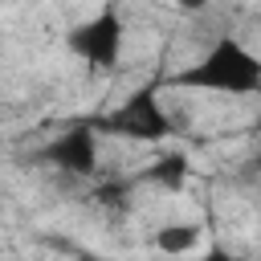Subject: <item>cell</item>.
Segmentation results:
<instances>
[{"label":"cell","instance_id":"cell-6","mask_svg":"<svg viewBox=\"0 0 261 261\" xmlns=\"http://www.w3.org/2000/svg\"><path fill=\"white\" fill-rule=\"evenodd\" d=\"M196 245H200V224H188V220L163 224V228L155 232V249H163V253H171V257L196 253Z\"/></svg>","mask_w":261,"mask_h":261},{"label":"cell","instance_id":"cell-7","mask_svg":"<svg viewBox=\"0 0 261 261\" xmlns=\"http://www.w3.org/2000/svg\"><path fill=\"white\" fill-rule=\"evenodd\" d=\"M196 261H237V257H232V253H228L224 245H208V249H204V253H200Z\"/></svg>","mask_w":261,"mask_h":261},{"label":"cell","instance_id":"cell-4","mask_svg":"<svg viewBox=\"0 0 261 261\" xmlns=\"http://www.w3.org/2000/svg\"><path fill=\"white\" fill-rule=\"evenodd\" d=\"M98 126H94V118L90 122H73V126H65V130H57L41 151H37V159L41 163H49V167H57V171H65V175H82V179H90L94 171H98Z\"/></svg>","mask_w":261,"mask_h":261},{"label":"cell","instance_id":"cell-5","mask_svg":"<svg viewBox=\"0 0 261 261\" xmlns=\"http://www.w3.org/2000/svg\"><path fill=\"white\" fill-rule=\"evenodd\" d=\"M188 155L184 151H163L159 159H151L135 179L139 184H155V188H167V192H179L184 188V179H188Z\"/></svg>","mask_w":261,"mask_h":261},{"label":"cell","instance_id":"cell-3","mask_svg":"<svg viewBox=\"0 0 261 261\" xmlns=\"http://www.w3.org/2000/svg\"><path fill=\"white\" fill-rule=\"evenodd\" d=\"M122 37H126V24H122L118 8L106 4L102 12H94L90 20H82V24L69 29L65 49L73 57H82L86 65H94V69H114V61L122 53Z\"/></svg>","mask_w":261,"mask_h":261},{"label":"cell","instance_id":"cell-9","mask_svg":"<svg viewBox=\"0 0 261 261\" xmlns=\"http://www.w3.org/2000/svg\"><path fill=\"white\" fill-rule=\"evenodd\" d=\"M257 130H261V118H257Z\"/></svg>","mask_w":261,"mask_h":261},{"label":"cell","instance_id":"cell-1","mask_svg":"<svg viewBox=\"0 0 261 261\" xmlns=\"http://www.w3.org/2000/svg\"><path fill=\"white\" fill-rule=\"evenodd\" d=\"M167 86H184V90H212V94H261V57L253 49H245L232 37H220L200 61L184 65L179 73L167 77Z\"/></svg>","mask_w":261,"mask_h":261},{"label":"cell","instance_id":"cell-2","mask_svg":"<svg viewBox=\"0 0 261 261\" xmlns=\"http://www.w3.org/2000/svg\"><path fill=\"white\" fill-rule=\"evenodd\" d=\"M94 126L102 135H118V139H135V143H163L167 135H175V118L159 102V82L139 86L110 114H98Z\"/></svg>","mask_w":261,"mask_h":261},{"label":"cell","instance_id":"cell-8","mask_svg":"<svg viewBox=\"0 0 261 261\" xmlns=\"http://www.w3.org/2000/svg\"><path fill=\"white\" fill-rule=\"evenodd\" d=\"M175 4H179L184 12H200V8H208L212 0H175Z\"/></svg>","mask_w":261,"mask_h":261}]
</instances>
